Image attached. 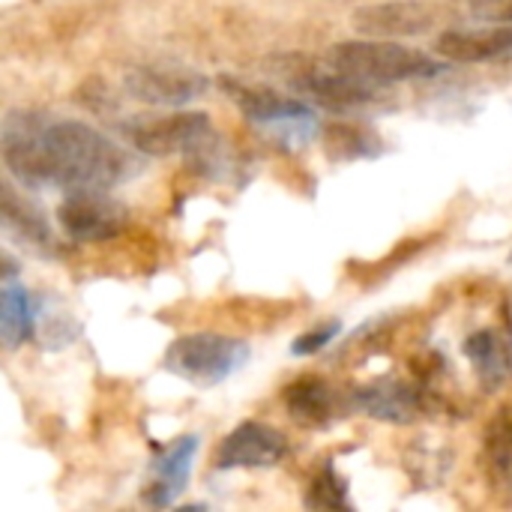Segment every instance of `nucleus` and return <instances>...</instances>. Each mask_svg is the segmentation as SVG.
<instances>
[{
	"mask_svg": "<svg viewBox=\"0 0 512 512\" xmlns=\"http://www.w3.org/2000/svg\"><path fill=\"white\" fill-rule=\"evenodd\" d=\"M498 18H501V21H512V0L501 3V12H498Z\"/></svg>",
	"mask_w": 512,
	"mask_h": 512,
	"instance_id": "obj_22",
	"label": "nucleus"
},
{
	"mask_svg": "<svg viewBox=\"0 0 512 512\" xmlns=\"http://www.w3.org/2000/svg\"><path fill=\"white\" fill-rule=\"evenodd\" d=\"M339 333H342V324H339V321H330V324H324V327H315V330L297 336L294 345H291V351H294V357H312V354H318L321 348H327Z\"/></svg>",
	"mask_w": 512,
	"mask_h": 512,
	"instance_id": "obj_21",
	"label": "nucleus"
},
{
	"mask_svg": "<svg viewBox=\"0 0 512 512\" xmlns=\"http://www.w3.org/2000/svg\"><path fill=\"white\" fill-rule=\"evenodd\" d=\"M198 456V435H183L177 438L153 465V483L144 489V504L153 510H165L174 507L180 501V495L189 486L192 477V465Z\"/></svg>",
	"mask_w": 512,
	"mask_h": 512,
	"instance_id": "obj_10",
	"label": "nucleus"
},
{
	"mask_svg": "<svg viewBox=\"0 0 512 512\" xmlns=\"http://www.w3.org/2000/svg\"><path fill=\"white\" fill-rule=\"evenodd\" d=\"M489 456L492 468L504 474V480H512V423H498L489 432Z\"/></svg>",
	"mask_w": 512,
	"mask_h": 512,
	"instance_id": "obj_20",
	"label": "nucleus"
},
{
	"mask_svg": "<svg viewBox=\"0 0 512 512\" xmlns=\"http://www.w3.org/2000/svg\"><path fill=\"white\" fill-rule=\"evenodd\" d=\"M222 87L234 96L237 108L252 123L267 129L285 147H303L315 138L318 114L312 111V105H306L300 99H288V96L267 90V87H243V84H234L228 78H222Z\"/></svg>",
	"mask_w": 512,
	"mask_h": 512,
	"instance_id": "obj_4",
	"label": "nucleus"
},
{
	"mask_svg": "<svg viewBox=\"0 0 512 512\" xmlns=\"http://www.w3.org/2000/svg\"><path fill=\"white\" fill-rule=\"evenodd\" d=\"M123 135L138 153L147 156H192L207 138H213V123L201 111H174L165 117H135L123 126Z\"/></svg>",
	"mask_w": 512,
	"mask_h": 512,
	"instance_id": "obj_5",
	"label": "nucleus"
},
{
	"mask_svg": "<svg viewBox=\"0 0 512 512\" xmlns=\"http://www.w3.org/2000/svg\"><path fill=\"white\" fill-rule=\"evenodd\" d=\"M36 333V306L30 300V291L12 276L3 279V291H0V339L6 345V351L21 348L24 342H30Z\"/></svg>",
	"mask_w": 512,
	"mask_h": 512,
	"instance_id": "obj_15",
	"label": "nucleus"
},
{
	"mask_svg": "<svg viewBox=\"0 0 512 512\" xmlns=\"http://www.w3.org/2000/svg\"><path fill=\"white\" fill-rule=\"evenodd\" d=\"M294 87L303 90L309 99L324 102L330 108H360L378 99V84L360 81L342 69H306L294 75Z\"/></svg>",
	"mask_w": 512,
	"mask_h": 512,
	"instance_id": "obj_12",
	"label": "nucleus"
},
{
	"mask_svg": "<svg viewBox=\"0 0 512 512\" xmlns=\"http://www.w3.org/2000/svg\"><path fill=\"white\" fill-rule=\"evenodd\" d=\"M465 357L471 360V366L477 369V375L486 387L495 390L507 381V372H510L507 342L495 330H480V333L468 336L465 339Z\"/></svg>",
	"mask_w": 512,
	"mask_h": 512,
	"instance_id": "obj_17",
	"label": "nucleus"
},
{
	"mask_svg": "<svg viewBox=\"0 0 512 512\" xmlns=\"http://www.w3.org/2000/svg\"><path fill=\"white\" fill-rule=\"evenodd\" d=\"M285 408L291 420L303 429H324L342 414L339 393L318 375H303L285 387Z\"/></svg>",
	"mask_w": 512,
	"mask_h": 512,
	"instance_id": "obj_14",
	"label": "nucleus"
},
{
	"mask_svg": "<svg viewBox=\"0 0 512 512\" xmlns=\"http://www.w3.org/2000/svg\"><path fill=\"white\" fill-rule=\"evenodd\" d=\"M123 87L144 105L180 108L201 99L210 87V78L183 66H135L126 72Z\"/></svg>",
	"mask_w": 512,
	"mask_h": 512,
	"instance_id": "obj_7",
	"label": "nucleus"
},
{
	"mask_svg": "<svg viewBox=\"0 0 512 512\" xmlns=\"http://www.w3.org/2000/svg\"><path fill=\"white\" fill-rule=\"evenodd\" d=\"M249 360V345L222 333H189L168 345L165 369L195 387L228 381Z\"/></svg>",
	"mask_w": 512,
	"mask_h": 512,
	"instance_id": "obj_3",
	"label": "nucleus"
},
{
	"mask_svg": "<svg viewBox=\"0 0 512 512\" xmlns=\"http://www.w3.org/2000/svg\"><path fill=\"white\" fill-rule=\"evenodd\" d=\"M435 51L456 63H486L512 54V21L480 30H444L435 39Z\"/></svg>",
	"mask_w": 512,
	"mask_h": 512,
	"instance_id": "obj_13",
	"label": "nucleus"
},
{
	"mask_svg": "<svg viewBox=\"0 0 512 512\" xmlns=\"http://www.w3.org/2000/svg\"><path fill=\"white\" fill-rule=\"evenodd\" d=\"M57 222L72 240L99 243V240H111L123 231L126 210L105 192H93V189L69 192L63 198V204L57 207Z\"/></svg>",
	"mask_w": 512,
	"mask_h": 512,
	"instance_id": "obj_9",
	"label": "nucleus"
},
{
	"mask_svg": "<svg viewBox=\"0 0 512 512\" xmlns=\"http://www.w3.org/2000/svg\"><path fill=\"white\" fill-rule=\"evenodd\" d=\"M285 453H288V441L279 429L246 420L222 438L213 465L216 471H261L279 465Z\"/></svg>",
	"mask_w": 512,
	"mask_h": 512,
	"instance_id": "obj_8",
	"label": "nucleus"
},
{
	"mask_svg": "<svg viewBox=\"0 0 512 512\" xmlns=\"http://www.w3.org/2000/svg\"><path fill=\"white\" fill-rule=\"evenodd\" d=\"M6 171L36 192H108L129 180L135 159L81 120L45 111H9L0 129Z\"/></svg>",
	"mask_w": 512,
	"mask_h": 512,
	"instance_id": "obj_1",
	"label": "nucleus"
},
{
	"mask_svg": "<svg viewBox=\"0 0 512 512\" xmlns=\"http://www.w3.org/2000/svg\"><path fill=\"white\" fill-rule=\"evenodd\" d=\"M309 507H321V510H336V507H348V489L345 480L336 477L330 468L324 474H318V480L309 486Z\"/></svg>",
	"mask_w": 512,
	"mask_h": 512,
	"instance_id": "obj_19",
	"label": "nucleus"
},
{
	"mask_svg": "<svg viewBox=\"0 0 512 512\" xmlns=\"http://www.w3.org/2000/svg\"><path fill=\"white\" fill-rule=\"evenodd\" d=\"M351 408H357L360 414H366L372 420L405 426L423 411V396L411 384L387 378V381H375L369 387H360L351 396Z\"/></svg>",
	"mask_w": 512,
	"mask_h": 512,
	"instance_id": "obj_11",
	"label": "nucleus"
},
{
	"mask_svg": "<svg viewBox=\"0 0 512 512\" xmlns=\"http://www.w3.org/2000/svg\"><path fill=\"white\" fill-rule=\"evenodd\" d=\"M330 66L369 81V84H402V81H423L447 72V63L402 45L396 39H378V36H360V39H345L330 48Z\"/></svg>",
	"mask_w": 512,
	"mask_h": 512,
	"instance_id": "obj_2",
	"label": "nucleus"
},
{
	"mask_svg": "<svg viewBox=\"0 0 512 512\" xmlns=\"http://www.w3.org/2000/svg\"><path fill=\"white\" fill-rule=\"evenodd\" d=\"M3 231H6L9 240L21 243V246H27L33 252H39V255L54 252V237H51L48 222L33 207L18 201L9 183L3 186Z\"/></svg>",
	"mask_w": 512,
	"mask_h": 512,
	"instance_id": "obj_16",
	"label": "nucleus"
},
{
	"mask_svg": "<svg viewBox=\"0 0 512 512\" xmlns=\"http://www.w3.org/2000/svg\"><path fill=\"white\" fill-rule=\"evenodd\" d=\"M327 150L333 159H360V156H378L381 141L363 129V126H330L327 129Z\"/></svg>",
	"mask_w": 512,
	"mask_h": 512,
	"instance_id": "obj_18",
	"label": "nucleus"
},
{
	"mask_svg": "<svg viewBox=\"0 0 512 512\" xmlns=\"http://www.w3.org/2000/svg\"><path fill=\"white\" fill-rule=\"evenodd\" d=\"M441 12L432 3L423 0H384V3H366L354 9L351 27L363 36L378 39H402V36H426L438 30Z\"/></svg>",
	"mask_w": 512,
	"mask_h": 512,
	"instance_id": "obj_6",
	"label": "nucleus"
}]
</instances>
